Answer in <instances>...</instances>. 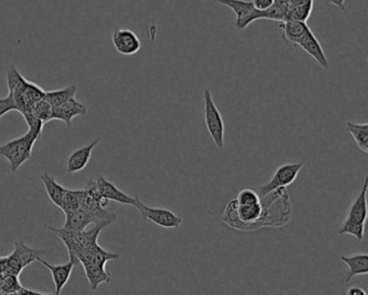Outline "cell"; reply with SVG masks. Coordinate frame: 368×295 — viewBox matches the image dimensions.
Here are the masks:
<instances>
[{
	"label": "cell",
	"mask_w": 368,
	"mask_h": 295,
	"mask_svg": "<svg viewBox=\"0 0 368 295\" xmlns=\"http://www.w3.org/2000/svg\"><path fill=\"white\" fill-rule=\"evenodd\" d=\"M45 228L62 240L63 244L67 248L70 259L74 260L77 264H79L77 261L78 255L97 244L99 234L104 230L102 226H94L91 230H70L48 225H45Z\"/></svg>",
	"instance_id": "4"
},
{
	"label": "cell",
	"mask_w": 368,
	"mask_h": 295,
	"mask_svg": "<svg viewBox=\"0 0 368 295\" xmlns=\"http://www.w3.org/2000/svg\"><path fill=\"white\" fill-rule=\"evenodd\" d=\"M346 130L351 134L356 145L362 152H368V124H354L348 121L346 124Z\"/></svg>",
	"instance_id": "20"
},
{
	"label": "cell",
	"mask_w": 368,
	"mask_h": 295,
	"mask_svg": "<svg viewBox=\"0 0 368 295\" xmlns=\"http://www.w3.org/2000/svg\"><path fill=\"white\" fill-rule=\"evenodd\" d=\"M305 164H306V159H303L301 161L296 162V164H284V165L280 166L273 172V175L270 177L269 181L265 183V184L262 185L259 189H258L259 196H267L272 191L293 184L295 180L298 177L299 172L303 169Z\"/></svg>",
	"instance_id": "8"
},
{
	"label": "cell",
	"mask_w": 368,
	"mask_h": 295,
	"mask_svg": "<svg viewBox=\"0 0 368 295\" xmlns=\"http://www.w3.org/2000/svg\"><path fill=\"white\" fill-rule=\"evenodd\" d=\"M296 46L301 47L305 52L309 54L311 58L317 61V63L323 68V70H328L330 68V63H328V56L325 54V51L323 50L320 42L318 38L313 34L310 29L303 35Z\"/></svg>",
	"instance_id": "13"
},
{
	"label": "cell",
	"mask_w": 368,
	"mask_h": 295,
	"mask_svg": "<svg viewBox=\"0 0 368 295\" xmlns=\"http://www.w3.org/2000/svg\"><path fill=\"white\" fill-rule=\"evenodd\" d=\"M38 136L29 130L24 136L9 141L0 146V156H3L9 162L10 170L17 172L31 158V152Z\"/></svg>",
	"instance_id": "5"
},
{
	"label": "cell",
	"mask_w": 368,
	"mask_h": 295,
	"mask_svg": "<svg viewBox=\"0 0 368 295\" xmlns=\"http://www.w3.org/2000/svg\"><path fill=\"white\" fill-rule=\"evenodd\" d=\"M13 111H17V106L15 104V97L13 93H9L7 97L0 99V119Z\"/></svg>",
	"instance_id": "24"
},
{
	"label": "cell",
	"mask_w": 368,
	"mask_h": 295,
	"mask_svg": "<svg viewBox=\"0 0 368 295\" xmlns=\"http://www.w3.org/2000/svg\"><path fill=\"white\" fill-rule=\"evenodd\" d=\"M203 102H205V121L207 132L216 148L223 150L225 146L224 120L209 89H205L203 93Z\"/></svg>",
	"instance_id": "7"
},
{
	"label": "cell",
	"mask_w": 368,
	"mask_h": 295,
	"mask_svg": "<svg viewBox=\"0 0 368 295\" xmlns=\"http://www.w3.org/2000/svg\"><path fill=\"white\" fill-rule=\"evenodd\" d=\"M41 182H42V184H44L45 189H46L47 195H48L51 202L56 205L58 208L62 209L68 189L58 184L56 180L54 177H51L48 172H46L41 177Z\"/></svg>",
	"instance_id": "18"
},
{
	"label": "cell",
	"mask_w": 368,
	"mask_h": 295,
	"mask_svg": "<svg viewBox=\"0 0 368 295\" xmlns=\"http://www.w3.org/2000/svg\"><path fill=\"white\" fill-rule=\"evenodd\" d=\"M52 109L50 103L46 99H39L33 106L31 107L27 113H31L35 118L39 119L42 124H48L51 121V116H52ZM26 114V113H25Z\"/></svg>",
	"instance_id": "22"
},
{
	"label": "cell",
	"mask_w": 368,
	"mask_h": 295,
	"mask_svg": "<svg viewBox=\"0 0 368 295\" xmlns=\"http://www.w3.org/2000/svg\"><path fill=\"white\" fill-rule=\"evenodd\" d=\"M219 5L230 8L236 15L237 31H243L248 25L262 19V11L256 9L252 1L246 0H217Z\"/></svg>",
	"instance_id": "10"
},
{
	"label": "cell",
	"mask_w": 368,
	"mask_h": 295,
	"mask_svg": "<svg viewBox=\"0 0 368 295\" xmlns=\"http://www.w3.org/2000/svg\"><path fill=\"white\" fill-rule=\"evenodd\" d=\"M44 254V251L31 249L23 241L15 242V250L13 253L3 257V275L19 277L25 267L37 261V259L42 257Z\"/></svg>",
	"instance_id": "6"
},
{
	"label": "cell",
	"mask_w": 368,
	"mask_h": 295,
	"mask_svg": "<svg viewBox=\"0 0 368 295\" xmlns=\"http://www.w3.org/2000/svg\"><path fill=\"white\" fill-rule=\"evenodd\" d=\"M99 142H101V138H97V140L92 141L91 143L88 144V145L72 150L68 156L67 162H66V171L74 175V173H77V172L85 169L89 164L90 159H91L94 148H97Z\"/></svg>",
	"instance_id": "16"
},
{
	"label": "cell",
	"mask_w": 368,
	"mask_h": 295,
	"mask_svg": "<svg viewBox=\"0 0 368 295\" xmlns=\"http://www.w3.org/2000/svg\"><path fill=\"white\" fill-rule=\"evenodd\" d=\"M88 109L85 105L82 104L81 102L77 101L75 97L66 101L60 106L54 107L52 109V116H51V121L61 120L70 127L72 125V119L77 116H83L87 114Z\"/></svg>",
	"instance_id": "15"
},
{
	"label": "cell",
	"mask_w": 368,
	"mask_h": 295,
	"mask_svg": "<svg viewBox=\"0 0 368 295\" xmlns=\"http://www.w3.org/2000/svg\"><path fill=\"white\" fill-rule=\"evenodd\" d=\"M312 10L313 1H311V3H303V5L289 7L285 19H287V21H301V22H307V19L310 17L311 13H312Z\"/></svg>",
	"instance_id": "23"
},
{
	"label": "cell",
	"mask_w": 368,
	"mask_h": 295,
	"mask_svg": "<svg viewBox=\"0 0 368 295\" xmlns=\"http://www.w3.org/2000/svg\"><path fill=\"white\" fill-rule=\"evenodd\" d=\"M113 45L122 56H134L142 48L138 35L129 29H115L113 33Z\"/></svg>",
	"instance_id": "11"
},
{
	"label": "cell",
	"mask_w": 368,
	"mask_h": 295,
	"mask_svg": "<svg viewBox=\"0 0 368 295\" xmlns=\"http://www.w3.org/2000/svg\"><path fill=\"white\" fill-rule=\"evenodd\" d=\"M37 261L41 265H44L50 271L54 287H56V294H61L63 289L66 286V283L70 280V276H72V269H74V267H75L77 263L74 260L70 259L67 263L52 265V264H49L48 262L45 261L42 257H38Z\"/></svg>",
	"instance_id": "14"
},
{
	"label": "cell",
	"mask_w": 368,
	"mask_h": 295,
	"mask_svg": "<svg viewBox=\"0 0 368 295\" xmlns=\"http://www.w3.org/2000/svg\"><path fill=\"white\" fill-rule=\"evenodd\" d=\"M119 257V254L106 251L99 244L78 255V263L83 266L92 291L97 290L102 283L111 282V273H107L106 264L109 261H117Z\"/></svg>",
	"instance_id": "1"
},
{
	"label": "cell",
	"mask_w": 368,
	"mask_h": 295,
	"mask_svg": "<svg viewBox=\"0 0 368 295\" xmlns=\"http://www.w3.org/2000/svg\"><path fill=\"white\" fill-rule=\"evenodd\" d=\"M328 3H332V5L336 6V7L339 8L342 11L344 10V0H328Z\"/></svg>",
	"instance_id": "28"
},
{
	"label": "cell",
	"mask_w": 368,
	"mask_h": 295,
	"mask_svg": "<svg viewBox=\"0 0 368 295\" xmlns=\"http://www.w3.org/2000/svg\"><path fill=\"white\" fill-rule=\"evenodd\" d=\"M280 29L282 31L284 42L296 46L297 42L310 27L308 26L306 22L287 21V19H285L280 24Z\"/></svg>",
	"instance_id": "19"
},
{
	"label": "cell",
	"mask_w": 368,
	"mask_h": 295,
	"mask_svg": "<svg viewBox=\"0 0 368 295\" xmlns=\"http://www.w3.org/2000/svg\"><path fill=\"white\" fill-rule=\"evenodd\" d=\"M17 295H49V293L39 292L36 290H31V289L24 288L21 287L19 290L17 292Z\"/></svg>",
	"instance_id": "26"
},
{
	"label": "cell",
	"mask_w": 368,
	"mask_h": 295,
	"mask_svg": "<svg viewBox=\"0 0 368 295\" xmlns=\"http://www.w3.org/2000/svg\"><path fill=\"white\" fill-rule=\"evenodd\" d=\"M77 93V86H70L64 89L51 90L45 93V99L50 103L51 106L56 107L65 103L72 97H75Z\"/></svg>",
	"instance_id": "21"
},
{
	"label": "cell",
	"mask_w": 368,
	"mask_h": 295,
	"mask_svg": "<svg viewBox=\"0 0 368 295\" xmlns=\"http://www.w3.org/2000/svg\"><path fill=\"white\" fill-rule=\"evenodd\" d=\"M367 189L368 177L366 175L363 187L350 205L346 218L338 230V235H350L359 241L363 240L367 220Z\"/></svg>",
	"instance_id": "3"
},
{
	"label": "cell",
	"mask_w": 368,
	"mask_h": 295,
	"mask_svg": "<svg viewBox=\"0 0 368 295\" xmlns=\"http://www.w3.org/2000/svg\"><path fill=\"white\" fill-rule=\"evenodd\" d=\"M94 183H95L99 194L105 200L115 201V202L121 203V205H127V206H135L136 196L132 197L125 194V191H121L113 183L102 177V175H97Z\"/></svg>",
	"instance_id": "12"
},
{
	"label": "cell",
	"mask_w": 368,
	"mask_h": 295,
	"mask_svg": "<svg viewBox=\"0 0 368 295\" xmlns=\"http://www.w3.org/2000/svg\"><path fill=\"white\" fill-rule=\"evenodd\" d=\"M134 208L140 211L143 220L150 221L162 228H168V230L178 228L183 222L181 216H177L173 211L169 209L158 208V207L147 206L140 200L138 196H136Z\"/></svg>",
	"instance_id": "9"
},
{
	"label": "cell",
	"mask_w": 368,
	"mask_h": 295,
	"mask_svg": "<svg viewBox=\"0 0 368 295\" xmlns=\"http://www.w3.org/2000/svg\"><path fill=\"white\" fill-rule=\"evenodd\" d=\"M346 294L348 295H367L366 291H364L363 289L360 288V287H352L349 290L346 291Z\"/></svg>",
	"instance_id": "27"
},
{
	"label": "cell",
	"mask_w": 368,
	"mask_h": 295,
	"mask_svg": "<svg viewBox=\"0 0 368 295\" xmlns=\"http://www.w3.org/2000/svg\"><path fill=\"white\" fill-rule=\"evenodd\" d=\"M7 83L9 93H13L15 97L17 111L22 116L36 102L45 97L46 91L36 83L27 80L15 66H11L8 70Z\"/></svg>",
	"instance_id": "2"
},
{
	"label": "cell",
	"mask_w": 368,
	"mask_h": 295,
	"mask_svg": "<svg viewBox=\"0 0 368 295\" xmlns=\"http://www.w3.org/2000/svg\"><path fill=\"white\" fill-rule=\"evenodd\" d=\"M252 3L256 9L262 11V10H267L268 8L271 7L275 3V0H253Z\"/></svg>",
	"instance_id": "25"
},
{
	"label": "cell",
	"mask_w": 368,
	"mask_h": 295,
	"mask_svg": "<svg viewBox=\"0 0 368 295\" xmlns=\"http://www.w3.org/2000/svg\"><path fill=\"white\" fill-rule=\"evenodd\" d=\"M342 261L348 266L346 282H350L355 276L367 275L368 255L366 253H354L351 255H342Z\"/></svg>",
	"instance_id": "17"
}]
</instances>
